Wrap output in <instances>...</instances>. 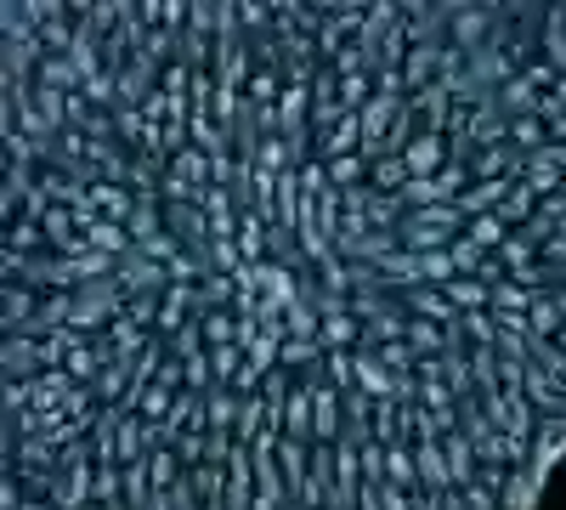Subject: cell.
Listing matches in <instances>:
<instances>
[{"label":"cell","mask_w":566,"mask_h":510,"mask_svg":"<svg viewBox=\"0 0 566 510\" xmlns=\"http://www.w3.org/2000/svg\"><path fill=\"white\" fill-rule=\"evenodd\" d=\"M0 114V510L538 504L566 0H18Z\"/></svg>","instance_id":"1"}]
</instances>
